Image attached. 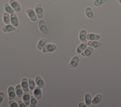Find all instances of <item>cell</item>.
Instances as JSON below:
<instances>
[{
  "label": "cell",
  "instance_id": "obj_12",
  "mask_svg": "<svg viewBox=\"0 0 121 107\" xmlns=\"http://www.w3.org/2000/svg\"><path fill=\"white\" fill-rule=\"evenodd\" d=\"M34 95L37 99H40L41 98L42 92L40 87H37L35 88L34 91Z\"/></svg>",
  "mask_w": 121,
  "mask_h": 107
},
{
  "label": "cell",
  "instance_id": "obj_13",
  "mask_svg": "<svg viewBox=\"0 0 121 107\" xmlns=\"http://www.w3.org/2000/svg\"><path fill=\"white\" fill-rule=\"evenodd\" d=\"M87 44L86 42H83L79 44L77 48V52L78 53H80L82 52L87 47Z\"/></svg>",
  "mask_w": 121,
  "mask_h": 107
},
{
  "label": "cell",
  "instance_id": "obj_33",
  "mask_svg": "<svg viewBox=\"0 0 121 107\" xmlns=\"http://www.w3.org/2000/svg\"><path fill=\"white\" fill-rule=\"evenodd\" d=\"M117 1H118L119 3H120L121 4V0H117Z\"/></svg>",
  "mask_w": 121,
  "mask_h": 107
},
{
  "label": "cell",
  "instance_id": "obj_14",
  "mask_svg": "<svg viewBox=\"0 0 121 107\" xmlns=\"http://www.w3.org/2000/svg\"><path fill=\"white\" fill-rule=\"evenodd\" d=\"M10 22L11 24L15 26H17L18 25V19L15 14L14 13L10 15Z\"/></svg>",
  "mask_w": 121,
  "mask_h": 107
},
{
  "label": "cell",
  "instance_id": "obj_10",
  "mask_svg": "<svg viewBox=\"0 0 121 107\" xmlns=\"http://www.w3.org/2000/svg\"><path fill=\"white\" fill-rule=\"evenodd\" d=\"M2 30L4 32H9L12 31H15L16 28L13 25L10 24H8L7 25H4L2 27Z\"/></svg>",
  "mask_w": 121,
  "mask_h": 107
},
{
  "label": "cell",
  "instance_id": "obj_28",
  "mask_svg": "<svg viewBox=\"0 0 121 107\" xmlns=\"http://www.w3.org/2000/svg\"><path fill=\"white\" fill-rule=\"evenodd\" d=\"M106 1V0H95L94 2V5L95 6L98 7L102 5Z\"/></svg>",
  "mask_w": 121,
  "mask_h": 107
},
{
  "label": "cell",
  "instance_id": "obj_15",
  "mask_svg": "<svg viewBox=\"0 0 121 107\" xmlns=\"http://www.w3.org/2000/svg\"><path fill=\"white\" fill-rule=\"evenodd\" d=\"M79 39L82 42L86 41V32L85 30H82L79 33Z\"/></svg>",
  "mask_w": 121,
  "mask_h": 107
},
{
  "label": "cell",
  "instance_id": "obj_22",
  "mask_svg": "<svg viewBox=\"0 0 121 107\" xmlns=\"http://www.w3.org/2000/svg\"><path fill=\"white\" fill-rule=\"evenodd\" d=\"M93 51V49L91 47H87L84 52L82 53V55L84 57H87L89 56Z\"/></svg>",
  "mask_w": 121,
  "mask_h": 107
},
{
  "label": "cell",
  "instance_id": "obj_30",
  "mask_svg": "<svg viewBox=\"0 0 121 107\" xmlns=\"http://www.w3.org/2000/svg\"><path fill=\"white\" fill-rule=\"evenodd\" d=\"M18 105L19 106V107H26V105L23 103V102L21 100H19L18 101Z\"/></svg>",
  "mask_w": 121,
  "mask_h": 107
},
{
  "label": "cell",
  "instance_id": "obj_11",
  "mask_svg": "<svg viewBox=\"0 0 121 107\" xmlns=\"http://www.w3.org/2000/svg\"><path fill=\"white\" fill-rule=\"evenodd\" d=\"M86 38L89 41H97L99 39L100 36L95 33H90L87 35Z\"/></svg>",
  "mask_w": 121,
  "mask_h": 107
},
{
  "label": "cell",
  "instance_id": "obj_20",
  "mask_svg": "<svg viewBox=\"0 0 121 107\" xmlns=\"http://www.w3.org/2000/svg\"><path fill=\"white\" fill-rule=\"evenodd\" d=\"M85 100L86 106H89L92 102V97L89 93H86L85 95Z\"/></svg>",
  "mask_w": 121,
  "mask_h": 107
},
{
  "label": "cell",
  "instance_id": "obj_9",
  "mask_svg": "<svg viewBox=\"0 0 121 107\" xmlns=\"http://www.w3.org/2000/svg\"><path fill=\"white\" fill-rule=\"evenodd\" d=\"M23 100L26 106H28L30 101V96L29 94L27 92V91H25V92L23 93Z\"/></svg>",
  "mask_w": 121,
  "mask_h": 107
},
{
  "label": "cell",
  "instance_id": "obj_1",
  "mask_svg": "<svg viewBox=\"0 0 121 107\" xmlns=\"http://www.w3.org/2000/svg\"><path fill=\"white\" fill-rule=\"evenodd\" d=\"M56 49V46L52 43H49L46 44L43 49V52H51L54 50Z\"/></svg>",
  "mask_w": 121,
  "mask_h": 107
},
{
  "label": "cell",
  "instance_id": "obj_2",
  "mask_svg": "<svg viewBox=\"0 0 121 107\" xmlns=\"http://www.w3.org/2000/svg\"><path fill=\"white\" fill-rule=\"evenodd\" d=\"M35 12L39 18H41L43 16V10L41 3H39L36 5L35 8Z\"/></svg>",
  "mask_w": 121,
  "mask_h": 107
},
{
  "label": "cell",
  "instance_id": "obj_5",
  "mask_svg": "<svg viewBox=\"0 0 121 107\" xmlns=\"http://www.w3.org/2000/svg\"><path fill=\"white\" fill-rule=\"evenodd\" d=\"M79 58L78 57V56L74 57L71 59V60L69 65V67H70L71 68H73L75 67L78 65V64L79 62Z\"/></svg>",
  "mask_w": 121,
  "mask_h": 107
},
{
  "label": "cell",
  "instance_id": "obj_31",
  "mask_svg": "<svg viewBox=\"0 0 121 107\" xmlns=\"http://www.w3.org/2000/svg\"><path fill=\"white\" fill-rule=\"evenodd\" d=\"M4 97V93L3 92H0V104L2 101Z\"/></svg>",
  "mask_w": 121,
  "mask_h": 107
},
{
  "label": "cell",
  "instance_id": "obj_3",
  "mask_svg": "<svg viewBox=\"0 0 121 107\" xmlns=\"http://www.w3.org/2000/svg\"><path fill=\"white\" fill-rule=\"evenodd\" d=\"M39 28L40 31L43 33H47V28L45 21L41 20L39 22Z\"/></svg>",
  "mask_w": 121,
  "mask_h": 107
},
{
  "label": "cell",
  "instance_id": "obj_23",
  "mask_svg": "<svg viewBox=\"0 0 121 107\" xmlns=\"http://www.w3.org/2000/svg\"><path fill=\"white\" fill-rule=\"evenodd\" d=\"M87 44L92 47L97 48L100 46L101 43L97 41H89L87 43Z\"/></svg>",
  "mask_w": 121,
  "mask_h": 107
},
{
  "label": "cell",
  "instance_id": "obj_32",
  "mask_svg": "<svg viewBox=\"0 0 121 107\" xmlns=\"http://www.w3.org/2000/svg\"><path fill=\"white\" fill-rule=\"evenodd\" d=\"M78 106L80 107H86V106L85 105V104H84L83 103H82V102H80L78 104Z\"/></svg>",
  "mask_w": 121,
  "mask_h": 107
},
{
  "label": "cell",
  "instance_id": "obj_16",
  "mask_svg": "<svg viewBox=\"0 0 121 107\" xmlns=\"http://www.w3.org/2000/svg\"><path fill=\"white\" fill-rule=\"evenodd\" d=\"M47 41V40L45 38H42L40 39L38 43H37V48L39 49H42L44 47L46 42Z\"/></svg>",
  "mask_w": 121,
  "mask_h": 107
},
{
  "label": "cell",
  "instance_id": "obj_24",
  "mask_svg": "<svg viewBox=\"0 0 121 107\" xmlns=\"http://www.w3.org/2000/svg\"><path fill=\"white\" fill-rule=\"evenodd\" d=\"M3 21L6 24H9L10 23V18L9 14L7 12H4L3 14Z\"/></svg>",
  "mask_w": 121,
  "mask_h": 107
},
{
  "label": "cell",
  "instance_id": "obj_8",
  "mask_svg": "<svg viewBox=\"0 0 121 107\" xmlns=\"http://www.w3.org/2000/svg\"><path fill=\"white\" fill-rule=\"evenodd\" d=\"M8 95H9V100H12L14 99L16 97V93L14 88L10 86L8 89Z\"/></svg>",
  "mask_w": 121,
  "mask_h": 107
},
{
  "label": "cell",
  "instance_id": "obj_21",
  "mask_svg": "<svg viewBox=\"0 0 121 107\" xmlns=\"http://www.w3.org/2000/svg\"><path fill=\"white\" fill-rule=\"evenodd\" d=\"M102 95L101 94H99L96 95L94 98L93 100L92 101V103L94 105H96V104H98L101 101V100L102 99Z\"/></svg>",
  "mask_w": 121,
  "mask_h": 107
},
{
  "label": "cell",
  "instance_id": "obj_7",
  "mask_svg": "<svg viewBox=\"0 0 121 107\" xmlns=\"http://www.w3.org/2000/svg\"><path fill=\"white\" fill-rule=\"evenodd\" d=\"M21 87L22 88V90L24 91H28V84L27 82V79L26 78H23L21 81Z\"/></svg>",
  "mask_w": 121,
  "mask_h": 107
},
{
  "label": "cell",
  "instance_id": "obj_29",
  "mask_svg": "<svg viewBox=\"0 0 121 107\" xmlns=\"http://www.w3.org/2000/svg\"><path fill=\"white\" fill-rule=\"evenodd\" d=\"M9 106L10 107H18L17 103L13 100H10L9 101Z\"/></svg>",
  "mask_w": 121,
  "mask_h": 107
},
{
  "label": "cell",
  "instance_id": "obj_18",
  "mask_svg": "<svg viewBox=\"0 0 121 107\" xmlns=\"http://www.w3.org/2000/svg\"><path fill=\"white\" fill-rule=\"evenodd\" d=\"M21 85L18 84L16 87V94L18 98H21L22 96V95L23 94V91H22V88L21 87Z\"/></svg>",
  "mask_w": 121,
  "mask_h": 107
},
{
  "label": "cell",
  "instance_id": "obj_6",
  "mask_svg": "<svg viewBox=\"0 0 121 107\" xmlns=\"http://www.w3.org/2000/svg\"><path fill=\"white\" fill-rule=\"evenodd\" d=\"M26 12L29 18L33 21H35L37 20V17L36 14L34 10L32 9H28L26 10Z\"/></svg>",
  "mask_w": 121,
  "mask_h": 107
},
{
  "label": "cell",
  "instance_id": "obj_25",
  "mask_svg": "<svg viewBox=\"0 0 121 107\" xmlns=\"http://www.w3.org/2000/svg\"><path fill=\"white\" fill-rule=\"evenodd\" d=\"M4 9H5V10L7 12H8V13H9L10 14H12L14 12V11L13 9H12V8L8 3H6L5 5V6H4Z\"/></svg>",
  "mask_w": 121,
  "mask_h": 107
},
{
  "label": "cell",
  "instance_id": "obj_17",
  "mask_svg": "<svg viewBox=\"0 0 121 107\" xmlns=\"http://www.w3.org/2000/svg\"><path fill=\"white\" fill-rule=\"evenodd\" d=\"M35 82L36 85L40 88H43L44 86V82L40 76L37 75L35 78Z\"/></svg>",
  "mask_w": 121,
  "mask_h": 107
},
{
  "label": "cell",
  "instance_id": "obj_19",
  "mask_svg": "<svg viewBox=\"0 0 121 107\" xmlns=\"http://www.w3.org/2000/svg\"><path fill=\"white\" fill-rule=\"evenodd\" d=\"M85 13L86 16L89 18H92L94 17V14L92 11V9L90 7H87L86 8Z\"/></svg>",
  "mask_w": 121,
  "mask_h": 107
},
{
  "label": "cell",
  "instance_id": "obj_27",
  "mask_svg": "<svg viewBox=\"0 0 121 107\" xmlns=\"http://www.w3.org/2000/svg\"><path fill=\"white\" fill-rule=\"evenodd\" d=\"M28 83H29V87L30 90H33L35 87V83L34 81L32 79H28Z\"/></svg>",
  "mask_w": 121,
  "mask_h": 107
},
{
  "label": "cell",
  "instance_id": "obj_4",
  "mask_svg": "<svg viewBox=\"0 0 121 107\" xmlns=\"http://www.w3.org/2000/svg\"><path fill=\"white\" fill-rule=\"evenodd\" d=\"M9 3L11 7L14 9L16 12H19L21 10L20 6L19 3L15 0H10Z\"/></svg>",
  "mask_w": 121,
  "mask_h": 107
},
{
  "label": "cell",
  "instance_id": "obj_26",
  "mask_svg": "<svg viewBox=\"0 0 121 107\" xmlns=\"http://www.w3.org/2000/svg\"><path fill=\"white\" fill-rule=\"evenodd\" d=\"M37 103V100L33 96L30 97V106L31 107H35L36 106Z\"/></svg>",
  "mask_w": 121,
  "mask_h": 107
}]
</instances>
